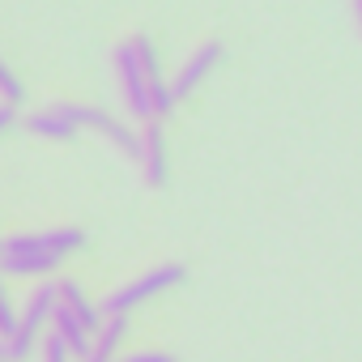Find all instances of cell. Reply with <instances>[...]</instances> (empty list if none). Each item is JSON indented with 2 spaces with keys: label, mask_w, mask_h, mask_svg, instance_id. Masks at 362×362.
Masks as SVG:
<instances>
[{
  "label": "cell",
  "mask_w": 362,
  "mask_h": 362,
  "mask_svg": "<svg viewBox=\"0 0 362 362\" xmlns=\"http://www.w3.org/2000/svg\"><path fill=\"white\" fill-rule=\"evenodd\" d=\"M188 277V269L184 264H158V269H149V273H141L136 281H124L119 290H111L107 298H103V315H128L132 307H141L145 298H153V294H162V290H170V286H179Z\"/></svg>",
  "instance_id": "obj_1"
},
{
  "label": "cell",
  "mask_w": 362,
  "mask_h": 362,
  "mask_svg": "<svg viewBox=\"0 0 362 362\" xmlns=\"http://www.w3.org/2000/svg\"><path fill=\"white\" fill-rule=\"evenodd\" d=\"M60 264V256L52 252L47 235H18L9 243H0V273L9 277H43Z\"/></svg>",
  "instance_id": "obj_2"
},
{
  "label": "cell",
  "mask_w": 362,
  "mask_h": 362,
  "mask_svg": "<svg viewBox=\"0 0 362 362\" xmlns=\"http://www.w3.org/2000/svg\"><path fill=\"white\" fill-rule=\"evenodd\" d=\"M115 81H119V94H124V111H128L132 119H145V124H153L149 81H145V73H141V64H136V56H132L128 39L115 47Z\"/></svg>",
  "instance_id": "obj_3"
},
{
  "label": "cell",
  "mask_w": 362,
  "mask_h": 362,
  "mask_svg": "<svg viewBox=\"0 0 362 362\" xmlns=\"http://www.w3.org/2000/svg\"><path fill=\"white\" fill-rule=\"evenodd\" d=\"M222 52H226V47H222L218 39H209V43H201V47L188 56V64L179 69V77L170 81V94H175V103L184 98V94H192V90H197V86H201V81H205V77H209L218 64H222Z\"/></svg>",
  "instance_id": "obj_4"
},
{
  "label": "cell",
  "mask_w": 362,
  "mask_h": 362,
  "mask_svg": "<svg viewBox=\"0 0 362 362\" xmlns=\"http://www.w3.org/2000/svg\"><path fill=\"white\" fill-rule=\"evenodd\" d=\"M141 175L149 188H162L166 184V136H162V124H145L141 132Z\"/></svg>",
  "instance_id": "obj_5"
},
{
  "label": "cell",
  "mask_w": 362,
  "mask_h": 362,
  "mask_svg": "<svg viewBox=\"0 0 362 362\" xmlns=\"http://www.w3.org/2000/svg\"><path fill=\"white\" fill-rule=\"evenodd\" d=\"M52 332L69 345V354H73V358H81V362L90 358V345H94L90 337H94V332H90V328L69 311V307H56V311H52Z\"/></svg>",
  "instance_id": "obj_6"
},
{
  "label": "cell",
  "mask_w": 362,
  "mask_h": 362,
  "mask_svg": "<svg viewBox=\"0 0 362 362\" xmlns=\"http://www.w3.org/2000/svg\"><path fill=\"white\" fill-rule=\"evenodd\" d=\"M60 307V298H56V281L52 286H39L30 298H26V307H22V315H18V324L26 328V332H43L47 324H52V311Z\"/></svg>",
  "instance_id": "obj_7"
},
{
  "label": "cell",
  "mask_w": 362,
  "mask_h": 362,
  "mask_svg": "<svg viewBox=\"0 0 362 362\" xmlns=\"http://www.w3.org/2000/svg\"><path fill=\"white\" fill-rule=\"evenodd\" d=\"M56 298H60V307H69V311H73V315H77V320L90 328V332H98V324H103V311H98V307L86 298V290H81L73 277L56 281Z\"/></svg>",
  "instance_id": "obj_8"
},
{
  "label": "cell",
  "mask_w": 362,
  "mask_h": 362,
  "mask_svg": "<svg viewBox=\"0 0 362 362\" xmlns=\"http://www.w3.org/2000/svg\"><path fill=\"white\" fill-rule=\"evenodd\" d=\"M128 332V320L124 315H103L98 332H94V345H90V358L86 362H115V349Z\"/></svg>",
  "instance_id": "obj_9"
},
{
  "label": "cell",
  "mask_w": 362,
  "mask_h": 362,
  "mask_svg": "<svg viewBox=\"0 0 362 362\" xmlns=\"http://www.w3.org/2000/svg\"><path fill=\"white\" fill-rule=\"evenodd\" d=\"M26 128H30L35 136H52V141H69V136H77V128L64 119L60 103H56V107H43V111H35V115L26 119Z\"/></svg>",
  "instance_id": "obj_10"
},
{
  "label": "cell",
  "mask_w": 362,
  "mask_h": 362,
  "mask_svg": "<svg viewBox=\"0 0 362 362\" xmlns=\"http://www.w3.org/2000/svg\"><path fill=\"white\" fill-rule=\"evenodd\" d=\"M128 47H132V56H136V64H141L145 81H149V86H162L166 77H162V60H158L153 39H149V35H132V39H128Z\"/></svg>",
  "instance_id": "obj_11"
},
{
  "label": "cell",
  "mask_w": 362,
  "mask_h": 362,
  "mask_svg": "<svg viewBox=\"0 0 362 362\" xmlns=\"http://www.w3.org/2000/svg\"><path fill=\"white\" fill-rule=\"evenodd\" d=\"M35 341H39V337H35V332H26V328L18 324V332L5 341V358H26V354L35 349Z\"/></svg>",
  "instance_id": "obj_12"
},
{
  "label": "cell",
  "mask_w": 362,
  "mask_h": 362,
  "mask_svg": "<svg viewBox=\"0 0 362 362\" xmlns=\"http://www.w3.org/2000/svg\"><path fill=\"white\" fill-rule=\"evenodd\" d=\"M18 332V311L9 307V298H5V273H0V337H13Z\"/></svg>",
  "instance_id": "obj_13"
},
{
  "label": "cell",
  "mask_w": 362,
  "mask_h": 362,
  "mask_svg": "<svg viewBox=\"0 0 362 362\" xmlns=\"http://www.w3.org/2000/svg\"><path fill=\"white\" fill-rule=\"evenodd\" d=\"M43 362H73L69 345H64L56 332H47V337H43Z\"/></svg>",
  "instance_id": "obj_14"
},
{
  "label": "cell",
  "mask_w": 362,
  "mask_h": 362,
  "mask_svg": "<svg viewBox=\"0 0 362 362\" xmlns=\"http://www.w3.org/2000/svg\"><path fill=\"white\" fill-rule=\"evenodd\" d=\"M124 362H179L170 349H136V354H128Z\"/></svg>",
  "instance_id": "obj_15"
},
{
  "label": "cell",
  "mask_w": 362,
  "mask_h": 362,
  "mask_svg": "<svg viewBox=\"0 0 362 362\" xmlns=\"http://www.w3.org/2000/svg\"><path fill=\"white\" fill-rule=\"evenodd\" d=\"M13 115H18V107H13V103H0V132L13 124Z\"/></svg>",
  "instance_id": "obj_16"
},
{
  "label": "cell",
  "mask_w": 362,
  "mask_h": 362,
  "mask_svg": "<svg viewBox=\"0 0 362 362\" xmlns=\"http://www.w3.org/2000/svg\"><path fill=\"white\" fill-rule=\"evenodd\" d=\"M354 22H358V30H362V0H354Z\"/></svg>",
  "instance_id": "obj_17"
}]
</instances>
